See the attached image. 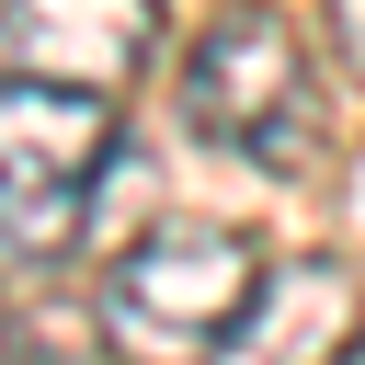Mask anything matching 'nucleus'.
<instances>
[{
  "label": "nucleus",
  "mask_w": 365,
  "mask_h": 365,
  "mask_svg": "<svg viewBox=\"0 0 365 365\" xmlns=\"http://www.w3.org/2000/svg\"><path fill=\"white\" fill-rule=\"evenodd\" d=\"M125 171V125H114V91L91 80H46V68H11L0 80V262H68L103 217Z\"/></svg>",
  "instance_id": "f257e3e1"
},
{
  "label": "nucleus",
  "mask_w": 365,
  "mask_h": 365,
  "mask_svg": "<svg viewBox=\"0 0 365 365\" xmlns=\"http://www.w3.org/2000/svg\"><path fill=\"white\" fill-rule=\"evenodd\" d=\"M182 125L251 171H308L319 160V80H308V46L274 0H228L205 11V34L182 46V80H171Z\"/></svg>",
  "instance_id": "f03ea898"
},
{
  "label": "nucleus",
  "mask_w": 365,
  "mask_h": 365,
  "mask_svg": "<svg viewBox=\"0 0 365 365\" xmlns=\"http://www.w3.org/2000/svg\"><path fill=\"white\" fill-rule=\"evenodd\" d=\"M274 251L228 217H160L103 262V331L137 354H228Z\"/></svg>",
  "instance_id": "7ed1b4c3"
},
{
  "label": "nucleus",
  "mask_w": 365,
  "mask_h": 365,
  "mask_svg": "<svg viewBox=\"0 0 365 365\" xmlns=\"http://www.w3.org/2000/svg\"><path fill=\"white\" fill-rule=\"evenodd\" d=\"M160 46V0H0V57L46 80L125 91Z\"/></svg>",
  "instance_id": "20e7f679"
},
{
  "label": "nucleus",
  "mask_w": 365,
  "mask_h": 365,
  "mask_svg": "<svg viewBox=\"0 0 365 365\" xmlns=\"http://www.w3.org/2000/svg\"><path fill=\"white\" fill-rule=\"evenodd\" d=\"M354 331H365V285H354V262L297 251V262L262 274V297H251V319H240L228 354H342Z\"/></svg>",
  "instance_id": "39448f33"
},
{
  "label": "nucleus",
  "mask_w": 365,
  "mask_h": 365,
  "mask_svg": "<svg viewBox=\"0 0 365 365\" xmlns=\"http://www.w3.org/2000/svg\"><path fill=\"white\" fill-rule=\"evenodd\" d=\"M319 34H331V68H342L354 103H365V0H319Z\"/></svg>",
  "instance_id": "423d86ee"
},
{
  "label": "nucleus",
  "mask_w": 365,
  "mask_h": 365,
  "mask_svg": "<svg viewBox=\"0 0 365 365\" xmlns=\"http://www.w3.org/2000/svg\"><path fill=\"white\" fill-rule=\"evenodd\" d=\"M0 342H11V308H0Z\"/></svg>",
  "instance_id": "0eeeda50"
}]
</instances>
